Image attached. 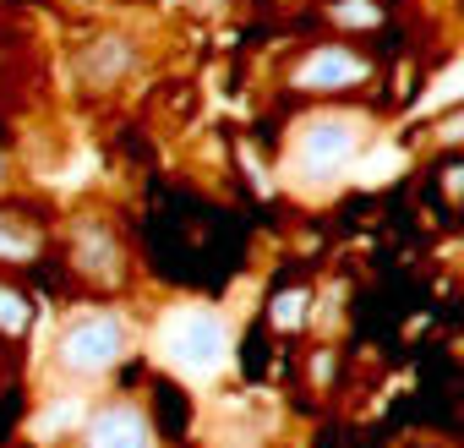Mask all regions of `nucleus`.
<instances>
[{
    "mask_svg": "<svg viewBox=\"0 0 464 448\" xmlns=\"http://www.w3.org/2000/svg\"><path fill=\"white\" fill-rule=\"evenodd\" d=\"M382 131V115L355 99V104H301L290 121H285V137H279V186L295 191V197H334L355 164L366 159V148L377 142Z\"/></svg>",
    "mask_w": 464,
    "mask_h": 448,
    "instance_id": "f257e3e1",
    "label": "nucleus"
},
{
    "mask_svg": "<svg viewBox=\"0 0 464 448\" xmlns=\"http://www.w3.org/2000/svg\"><path fill=\"white\" fill-rule=\"evenodd\" d=\"M50 258L61 263L66 285L88 301H126L142 279L137 241L115 208H72L61 224H50Z\"/></svg>",
    "mask_w": 464,
    "mask_h": 448,
    "instance_id": "f03ea898",
    "label": "nucleus"
},
{
    "mask_svg": "<svg viewBox=\"0 0 464 448\" xmlns=\"http://www.w3.org/2000/svg\"><path fill=\"white\" fill-rule=\"evenodd\" d=\"M142 323L126 301H82L55 323L50 372L72 388H110L137 366Z\"/></svg>",
    "mask_w": 464,
    "mask_h": 448,
    "instance_id": "7ed1b4c3",
    "label": "nucleus"
},
{
    "mask_svg": "<svg viewBox=\"0 0 464 448\" xmlns=\"http://www.w3.org/2000/svg\"><path fill=\"white\" fill-rule=\"evenodd\" d=\"M274 88L290 104H355V99L382 88V55L355 44V39L312 34L306 44H295L279 61V83Z\"/></svg>",
    "mask_w": 464,
    "mask_h": 448,
    "instance_id": "20e7f679",
    "label": "nucleus"
},
{
    "mask_svg": "<svg viewBox=\"0 0 464 448\" xmlns=\"http://www.w3.org/2000/svg\"><path fill=\"white\" fill-rule=\"evenodd\" d=\"M229 355H236V323H229L213 301H175L169 312L153 317V372L197 388L213 383Z\"/></svg>",
    "mask_w": 464,
    "mask_h": 448,
    "instance_id": "39448f33",
    "label": "nucleus"
},
{
    "mask_svg": "<svg viewBox=\"0 0 464 448\" xmlns=\"http://www.w3.org/2000/svg\"><path fill=\"white\" fill-rule=\"evenodd\" d=\"M148 72V39L126 23L93 28L66 44V77L82 99H115Z\"/></svg>",
    "mask_w": 464,
    "mask_h": 448,
    "instance_id": "423d86ee",
    "label": "nucleus"
},
{
    "mask_svg": "<svg viewBox=\"0 0 464 448\" xmlns=\"http://www.w3.org/2000/svg\"><path fill=\"white\" fill-rule=\"evenodd\" d=\"M77 448H169L148 399L131 388H104L77 426Z\"/></svg>",
    "mask_w": 464,
    "mask_h": 448,
    "instance_id": "0eeeda50",
    "label": "nucleus"
},
{
    "mask_svg": "<svg viewBox=\"0 0 464 448\" xmlns=\"http://www.w3.org/2000/svg\"><path fill=\"white\" fill-rule=\"evenodd\" d=\"M312 23H317V34L372 44V39H388V34H393L399 6H393V0H317V6H312Z\"/></svg>",
    "mask_w": 464,
    "mask_h": 448,
    "instance_id": "6e6552de",
    "label": "nucleus"
},
{
    "mask_svg": "<svg viewBox=\"0 0 464 448\" xmlns=\"http://www.w3.org/2000/svg\"><path fill=\"white\" fill-rule=\"evenodd\" d=\"M279 345H290V339H301L312 323H317V285L312 279H279L274 285V296L263 301V317H257Z\"/></svg>",
    "mask_w": 464,
    "mask_h": 448,
    "instance_id": "1a4fd4ad",
    "label": "nucleus"
},
{
    "mask_svg": "<svg viewBox=\"0 0 464 448\" xmlns=\"http://www.w3.org/2000/svg\"><path fill=\"white\" fill-rule=\"evenodd\" d=\"M50 258V224L28 219L23 208H12L0 197V268H28V263H44Z\"/></svg>",
    "mask_w": 464,
    "mask_h": 448,
    "instance_id": "9d476101",
    "label": "nucleus"
},
{
    "mask_svg": "<svg viewBox=\"0 0 464 448\" xmlns=\"http://www.w3.org/2000/svg\"><path fill=\"white\" fill-rule=\"evenodd\" d=\"M34 323H39V296L28 285V274L17 268H0V345L17 350L34 339Z\"/></svg>",
    "mask_w": 464,
    "mask_h": 448,
    "instance_id": "9b49d317",
    "label": "nucleus"
},
{
    "mask_svg": "<svg viewBox=\"0 0 464 448\" xmlns=\"http://www.w3.org/2000/svg\"><path fill=\"white\" fill-rule=\"evenodd\" d=\"M431 142H437V148H448V153H464V104H459V110H448V115L431 126Z\"/></svg>",
    "mask_w": 464,
    "mask_h": 448,
    "instance_id": "f8f14e48",
    "label": "nucleus"
},
{
    "mask_svg": "<svg viewBox=\"0 0 464 448\" xmlns=\"http://www.w3.org/2000/svg\"><path fill=\"white\" fill-rule=\"evenodd\" d=\"M23 186V159H17V148L0 137V197H12Z\"/></svg>",
    "mask_w": 464,
    "mask_h": 448,
    "instance_id": "ddd939ff",
    "label": "nucleus"
}]
</instances>
